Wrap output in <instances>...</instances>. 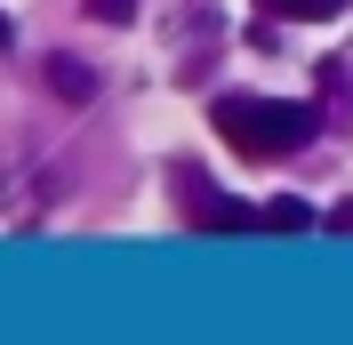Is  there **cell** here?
I'll return each mask as SVG.
<instances>
[{
  "label": "cell",
  "mask_w": 353,
  "mask_h": 345,
  "mask_svg": "<svg viewBox=\"0 0 353 345\" xmlns=\"http://www.w3.org/2000/svg\"><path fill=\"white\" fill-rule=\"evenodd\" d=\"M217 137L249 161H281V152H305L313 129H321V112L313 105H289V97H217Z\"/></svg>",
  "instance_id": "cell-1"
},
{
  "label": "cell",
  "mask_w": 353,
  "mask_h": 345,
  "mask_svg": "<svg viewBox=\"0 0 353 345\" xmlns=\"http://www.w3.org/2000/svg\"><path fill=\"white\" fill-rule=\"evenodd\" d=\"M193 233H257V201H225L217 185L193 201Z\"/></svg>",
  "instance_id": "cell-2"
},
{
  "label": "cell",
  "mask_w": 353,
  "mask_h": 345,
  "mask_svg": "<svg viewBox=\"0 0 353 345\" xmlns=\"http://www.w3.org/2000/svg\"><path fill=\"white\" fill-rule=\"evenodd\" d=\"M345 0H257V17L265 24H330Z\"/></svg>",
  "instance_id": "cell-3"
},
{
  "label": "cell",
  "mask_w": 353,
  "mask_h": 345,
  "mask_svg": "<svg viewBox=\"0 0 353 345\" xmlns=\"http://www.w3.org/2000/svg\"><path fill=\"white\" fill-rule=\"evenodd\" d=\"M48 88H57L65 105H88V97H97V72H88L81 57H48Z\"/></svg>",
  "instance_id": "cell-4"
},
{
  "label": "cell",
  "mask_w": 353,
  "mask_h": 345,
  "mask_svg": "<svg viewBox=\"0 0 353 345\" xmlns=\"http://www.w3.org/2000/svg\"><path fill=\"white\" fill-rule=\"evenodd\" d=\"M305 225H313V201H297V193H281V201L257 209V233H305Z\"/></svg>",
  "instance_id": "cell-5"
},
{
  "label": "cell",
  "mask_w": 353,
  "mask_h": 345,
  "mask_svg": "<svg viewBox=\"0 0 353 345\" xmlns=\"http://www.w3.org/2000/svg\"><path fill=\"white\" fill-rule=\"evenodd\" d=\"M137 8H145V0H88V17H97V24H129Z\"/></svg>",
  "instance_id": "cell-6"
},
{
  "label": "cell",
  "mask_w": 353,
  "mask_h": 345,
  "mask_svg": "<svg viewBox=\"0 0 353 345\" xmlns=\"http://www.w3.org/2000/svg\"><path fill=\"white\" fill-rule=\"evenodd\" d=\"M321 225H330V233H353V201H337V209L321 217Z\"/></svg>",
  "instance_id": "cell-7"
},
{
  "label": "cell",
  "mask_w": 353,
  "mask_h": 345,
  "mask_svg": "<svg viewBox=\"0 0 353 345\" xmlns=\"http://www.w3.org/2000/svg\"><path fill=\"white\" fill-rule=\"evenodd\" d=\"M8 48H17V17H8V8H0V57H8Z\"/></svg>",
  "instance_id": "cell-8"
}]
</instances>
